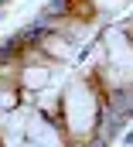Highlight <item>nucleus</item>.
<instances>
[{
  "label": "nucleus",
  "mask_w": 133,
  "mask_h": 147,
  "mask_svg": "<svg viewBox=\"0 0 133 147\" xmlns=\"http://www.w3.org/2000/svg\"><path fill=\"white\" fill-rule=\"evenodd\" d=\"M123 144H126V147H133V130H126V134H123Z\"/></svg>",
  "instance_id": "f257e3e1"
}]
</instances>
